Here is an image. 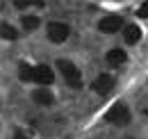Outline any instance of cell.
Masks as SVG:
<instances>
[{"label":"cell","instance_id":"cell-4","mask_svg":"<svg viewBox=\"0 0 148 139\" xmlns=\"http://www.w3.org/2000/svg\"><path fill=\"white\" fill-rule=\"evenodd\" d=\"M123 25V18L121 16H105L100 23H98V28H100V32H105V34H112V32H116L119 28Z\"/></svg>","mask_w":148,"mask_h":139},{"label":"cell","instance_id":"cell-7","mask_svg":"<svg viewBox=\"0 0 148 139\" xmlns=\"http://www.w3.org/2000/svg\"><path fill=\"white\" fill-rule=\"evenodd\" d=\"M123 39H125V43L134 46V43L141 39V30H139L137 25H125V30H123Z\"/></svg>","mask_w":148,"mask_h":139},{"label":"cell","instance_id":"cell-10","mask_svg":"<svg viewBox=\"0 0 148 139\" xmlns=\"http://www.w3.org/2000/svg\"><path fill=\"white\" fill-rule=\"evenodd\" d=\"M18 73H21V80H23V82L34 80V69H32V66H27V64H21V66H18Z\"/></svg>","mask_w":148,"mask_h":139},{"label":"cell","instance_id":"cell-6","mask_svg":"<svg viewBox=\"0 0 148 139\" xmlns=\"http://www.w3.org/2000/svg\"><path fill=\"white\" fill-rule=\"evenodd\" d=\"M34 80H37L39 85H50V82L55 80V75H53V71L48 69V66H43V64H41V66L34 69Z\"/></svg>","mask_w":148,"mask_h":139},{"label":"cell","instance_id":"cell-2","mask_svg":"<svg viewBox=\"0 0 148 139\" xmlns=\"http://www.w3.org/2000/svg\"><path fill=\"white\" fill-rule=\"evenodd\" d=\"M107 121H110V123H116V125H125V123L130 121L128 107H125V105H121V103L112 105V109L107 112Z\"/></svg>","mask_w":148,"mask_h":139},{"label":"cell","instance_id":"cell-8","mask_svg":"<svg viewBox=\"0 0 148 139\" xmlns=\"http://www.w3.org/2000/svg\"><path fill=\"white\" fill-rule=\"evenodd\" d=\"M125 50H121V48H114V50L107 52V64L110 66H119V64H123L125 62Z\"/></svg>","mask_w":148,"mask_h":139},{"label":"cell","instance_id":"cell-3","mask_svg":"<svg viewBox=\"0 0 148 139\" xmlns=\"http://www.w3.org/2000/svg\"><path fill=\"white\" fill-rule=\"evenodd\" d=\"M48 36L55 43H64L69 39V25L66 23H50L48 25Z\"/></svg>","mask_w":148,"mask_h":139},{"label":"cell","instance_id":"cell-14","mask_svg":"<svg viewBox=\"0 0 148 139\" xmlns=\"http://www.w3.org/2000/svg\"><path fill=\"white\" fill-rule=\"evenodd\" d=\"M137 16H139V18H148V0H144V5L139 7V12H137Z\"/></svg>","mask_w":148,"mask_h":139},{"label":"cell","instance_id":"cell-15","mask_svg":"<svg viewBox=\"0 0 148 139\" xmlns=\"http://www.w3.org/2000/svg\"><path fill=\"white\" fill-rule=\"evenodd\" d=\"M16 139H27V137H25V135H23V132L18 130V132H16Z\"/></svg>","mask_w":148,"mask_h":139},{"label":"cell","instance_id":"cell-5","mask_svg":"<svg viewBox=\"0 0 148 139\" xmlns=\"http://www.w3.org/2000/svg\"><path fill=\"white\" fill-rule=\"evenodd\" d=\"M112 87H114V78L107 75V73H100V75L96 78V82L91 85V89L96 91V94H107Z\"/></svg>","mask_w":148,"mask_h":139},{"label":"cell","instance_id":"cell-11","mask_svg":"<svg viewBox=\"0 0 148 139\" xmlns=\"http://www.w3.org/2000/svg\"><path fill=\"white\" fill-rule=\"evenodd\" d=\"M0 34H2V39H7V41H14V39H16V30H14L9 23H2V25H0Z\"/></svg>","mask_w":148,"mask_h":139},{"label":"cell","instance_id":"cell-9","mask_svg":"<svg viewBox=\"0 0 148 139\" xmlns=\"http://www.w3.org/2000/svg\"><path fill=\"white\" fill-rule=\"evenodd\" d=\"M32 96H34V100H37L39 105H50V103H53V94L46 91V89H37Z\"/></svg>","mask_w":148,"mask_h":139},{"label":"cell","instance_id":"cell-12","mask_svg":"<svg viewBox=\"0 0 148 139\" xmlns=\"http://www.w3.org/2000/svg\"><path fill=\"white\" fill-rule=\"evenodd\" d=\"M23 28L25 30H37L39 28V16H23Z\"/></svg>","mask_w":148,"mask_h":139},{"label":"cell","instance_id":"cell-1","mask_svg":"<svg viewBox=\"0 0 148 139\" xmlns=\"http://www.w3.org/2000/svg\"><path fill=\"white\" fill-rule=\"evenodd\" d=\"M57 66H59V71L64 73V78H66V82H69L71 87H80V85H82V80H80V71L75 69L71 62L59 59V62H57Z\"/></svg>","mask_w":148,"mask_h":139},{"label":"cell","instance_id":"cell-13","mask_svg":"<svg viewBox=\"0 0 148 139\" xmlns=\"http://www.w3.org/2000/svg\"><path fill=\"white\" fill-rule=\"evenodd\" d=\"M14 5H16L18 9H25V7H30V5H34V7H43V0H14Z\"/></svg>","mask_w":148,"mask_h":139}]
</instances>
